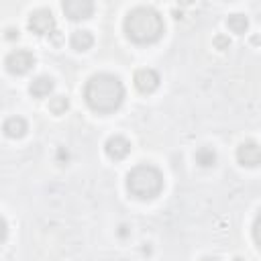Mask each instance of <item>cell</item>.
Listing matches in <instances>:
<instances>
[{
	"mask_svg": "<svg viewBox=\"0 0 261 261\" xmlns=\"http://www.w3.org/2000/svg\"><path fill=\"white\" fill-rule=\"evenodd\" d=\"M67 108H69V100H67L65 96H53V98L49 100V110H51L53 114H63Z\"/></svg>",
	"mask_w": 261,
	"mask_h": 261,
	"instance_id": "cell-15",
	"label": "cell"
},
{
	"mask_svg": "<svg viewBox=\"0 0 261 261\" xmlns=\"http://www.w3.org/2000/svg\"><path fill=\"white\" fill-rule=\"evenodd\" d=\"M35 65V57L31 51H24V49H18V51H12L8 57H6V69L14 75H22L27 73L31 67Z\"/></svg>",
	"mask_w": 261,
	"mask_h": 261,
	"instance_id": "cell-5",
	"label": "cell"
},
{
	"mask_svg": "<svg viewBox=\"0 0 261 261\" xmlns=\"http://www.w3.org/2000/svg\"><path fill=\"white\" fill-rule=\"evenodd\" d=\"M159 73L155 71V69H151V67H145V69H139L137 73H135V86H137V90L141 92V94H151V92H155L157 88H159Z\"/></svg>",
	"mask_w": 261,
	"mask_h": 261,
	"instance_id": "cell-7",
	"label": "cell"
},
{
	"mask_svg": "<svg viewBox=\"0 0 261 261\" xmlns=\"http://www.w3.org/2000/svg\"><path fill=\"white\" fill-rule=\"evenodd\" d=\"M165 24L161 14L151 6H137L124 18V33L133 43L151 45L163 37Z\"/></svg>",
	"mask_w": 261,
	"mask_h": 261,
	"instance_id": "cell-2",
	"label": "cell"
},
{
	"mask_svg": "<svg viewBox=\"0 0 261 261\" xmlns=\"http://www.w3.org/2000/svg\"><path fill=\"white\" fill-rule=\"evenodd\" d=\"M27 130H29V124L22 116H10L4 120V135L10 139H20L27 135Z\"/></svg>",
	"mask_w": 261,
	"mask_h": 261,
	"instance_id": "cell-10",
	"label": "cell"
},
{
	"mask_svg": "<svg viewBox=\"0 0 261 261\" xmlns=\"http://www.w3.org/2000/svg\"><path fill=\"white\" fill-rule=\"evenodd\" d=\"M86 104L98 114H110L124 102V86L112 73H96L84 88Z\"/></svg>",
	"mask_w": 261,
	"mask_h": 261,
	"instance_id": "cell-1",
	"label": "cell"
},
{
	"mask_svg": "<svg viewBox=\"0 0 261 261\" xmlns=\"http://www.w3.org/2000/svg\"><path fill=\"white\" fill-rule=\"evenodd\" d=\"M237 159L245 167H257V165H261V145H257L255 141L241 143L239 149H237Z\"/></svg>",
	"mask_w": 261,
	"mask_h": 261,
	"instance_id": "cell-6",
	"label": "cell"
},
{
	"mask_svg": "<svg viewBox=\"0 0 261 261\" xmlns=\"http://www.w3.org/2000/svg\"><path fill=\"white\" fill-rule=\"evenodd\" d=\"M29 29L37 35H53L55 33V18L53 12L47 8H39L29 16Z\"/></svg>",
	"mask_w": 261,
	"mask_h": 261,
	"instance_id": "cell-4",
	"label": "cell"
},
{
	"mask_svg": "<svg viewBox=\"0 0 261 261\" xmlns=\"http://www.w3.org/2000/svg\"><path fill=\"white\" fill-rule=\"evenodd\" d=\"M214 47L220 49V51H224V49L230 47V39L224 37V35H216V37H214Z\"/></svg>",
	"mask_w": 261,
	"mask_h": 261,
	"instance_id": "cell-17",
	"label": "cell"
},
{
	"mask_svg": "<svg viewBox=\"0 0 261 261\" xmlns=\"http://www.w3.org/2000/svg\"><path fill=\"white\" fill-rule=\"evenodd\" d=\"M126 190L139 200H153L163 190V175L155 165H137L126 175Z\"/></svg>",
	"mask_w": 261,
	"mask_h": 261,
	"instance_id": "cell-3",
	"label": "cell"
},
{
	"mask_svg": "<svg viewBox=\"0 0 261 261\" xmlns=\"http://www.w3.org/2000/svg\"><path fill=\"white\" fill-rule=\"evenodd\" d=\"M8 41H14V39H18V31L16 29H6V35H4Z\"/></svg>",
	"mask_w": 261,
	"mask_h": 261,
	"instance_id": "cell-18",
	"label": "cell"
},
{
	"mask_svg": "<svg viewBox=\"0 0 261 261\" xmlns=\"http://www.w3.org/2000/svg\"><path fill=\"white\" fill-rule=\"evenodd\" d=\"M226 24H228V29L232 31V33H237V35H243L247 29H249V18L245 16V14H230L228 18H226Z\"/></svg>",
	"mask_w": 261,
	"mask_h": 261,
	"instance_id": "cell-13",
	"label": "cell"
},
{
	"mask_svg": "<svg viewBox=\"0 0 261 261\" xmlns=\"http://www.w3.org/2000/svg\"><path fill=\"white\" fill-rule=\"evenodd\" d=\"M69 43H71V47L75 51H88L94 45V37H92L90 31H75L71 35V41Z\"/></svg>",
	"mask_w": 261,
	"mask_h": 261,
	"instance_id": "cell-12",
	"label": "cell"
},
{
	"mask_svg": "<svg viewBox=\"0 0 261 261\" xmlns=\"http://www.w3.org/2000/svg\"><path fill=\"white\" fill-rule=\"evenodd\" d=\"M202 261H218V259H214V257H204Z\"/></svg>",
	"mask_w": 261,
	"mask_h": 261,
	"instance_id": "cell-19",
	"label": "cell"
},
{
	"mask_svg": "<svg viewBox=\"0 0 261 261\" xmlns=\"http://www.w3.org/2000/svg\"><path fill=\"white\" fill-rule=\"evenodd\" d=\"M253 239H255V243L261 247V212L257 214V218H255V222H253Z\"/></svg>",
	"mask_w": 261,
	"mask_h": 261,
	"instance_id": "cell-16",
	"label": "cell"
},
{
	"mask_svg": "<svg viewBox=\"0 0 261 261\" xmlns=\"http://www.w3.org/2000/svg\"><path fill=\"white\" fill-rule=\"evenodd\" d=\"M53 80L49 77V75H39V77H35L33 82H31V86H29V92L35 96V98H45V96H49L51 92H53Z\"/></svg>",
	"mask_w": 261,
	"mask_h": 261,
	"instance_id": "cell-11",
	"label": "cell"
},
{
	"mask_svg": "<svg viewBox=\"0 0 261 261\" xmlns=\"http://www.w3.org/2000/svg\"><path fill=\"white\" fill-rule=\"evenodd\" d=\"M63 12L71 20H84V18L92 16L94 4L90 0H67V2H63Z\"/></svg>",
	"mask_w": 261,
	"mask_h": 261,
	"instance_id": "cell-8",
	"label": "cell"
},
{
	"mask_svg": "<svg viewBox=\"0 0 261 261\" xmlns=\"http://www.w3.org/2000/svg\"><path fill=\"white\" fill-rule=\"evenodd\" d=\"M104 151H106V155L110 159H116V161L118 159H124L130 153V141L126 137H122V135H114V137H110L106 141Z\"/></svg>",
	"mask_w": 261,
	"mask_h": 261,
	"instance_id": "cell-9",
	"label": "cell"
},
{
	"mask_svg": "<svg viewBox=\"0 0 261 261\" xmlns=\"http://www.w3.org/2000/svg\"><path fill=\"white\" fill-rule=\"evenodd\" d=\"M196 163L202 167H212L216 163V151L212 147H200L196 151Z\"/></svg>",
	"mask_w": 261,
	"mask_h": 261,
	"instance_id": "cell-14",
	"label": "cell"
}]
</instances>
